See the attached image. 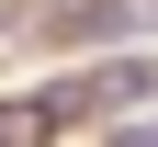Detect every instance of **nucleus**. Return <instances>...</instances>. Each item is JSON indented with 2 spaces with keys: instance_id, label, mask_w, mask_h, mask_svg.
Returning a JSON list of instances; mask_svg holds the SVG:
<instances>
[{
  "instance_id": "obj_1",
  "label": "nucleus",
  "mask_w": 158,
  "mask_h": 147,
  "mask_svg": "<svg viewBox=\"0 0 158 147\" xmlns=\"http://www.w3.org/2000/svg\"><path fill=\"white\" fill-rule=\"evenodd\" d=\"M23 124H34V113H23V102H0V147H11V136H23Z\"/></svg>"
},
{
  "instance_id": "obj_2",
  "label": "nucleus",
  "mask_w": 158,
  "mask_h": 147,
  "mask_svg": "<svg viewBox=\"0 0 158 147\" xmlns=\"http://www.w3.org/2000/svg\"><path fill=\"white\" fill-rule=\"evenodd\" d=\"M113 147H158V124H147V136H135V124H124V136H113Z\"/></svg>"
}]
</instances>
